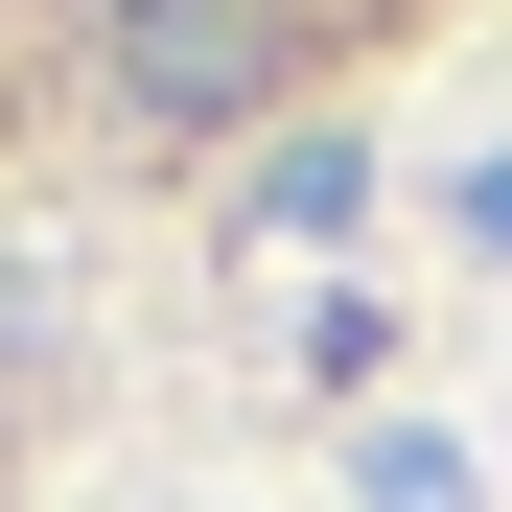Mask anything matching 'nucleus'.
<instances>
[{
    "mask_svg": "<svg viewBox=\"0 0 512 512\" xmlns=\"http://www.w3.org/2000/svg\"><path fill=\"white\" fill-rule=\"evenodd\" d=\"M117 94L140 117H233L256 94V0H117Z\"/></svg>",
    "mask_w": 512,
    "mask_h": 512,
    "instance_id": "1",
    "label": "nucleus"
}]
</instances>
